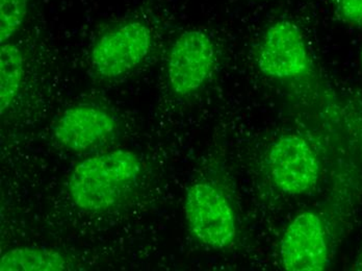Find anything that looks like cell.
I'll use <instances>...</instances> for the list:
<instances>
[{"instance_id":"1","label":"cell","mask_w":362,"mask_h":271,"mask_svg":"<svg viewBox=\"0 0 362 271\" xmlns=\"http://www.w3.org/2000/svg\"><path fill=\"white\" fill-rule=\"evenodd\" d=\"M142 167L138 156L127 149L90 156L73 168L68 192L73 204L81 210L105 212L134 192Z\"/></svg>"},{"instance_id":"2","label":"cell","mask_w":362,"mask_h":271,"mask_svg":"<svg viewBox=\"0 0 362 271\" xmlns=\"http://www.w3.org/2000/svg\"><path fill=\"white\" fill-rule=\"evenodd\" d=\"M185 214L189 231L201 243L214 250L233 246L236 237L235 211L215 185H192L185 194Z\"/></svg>"},{"instance_id":"3","label":"cell","mask_w":362,"mask_h":271,"mask_svg":"<svg viewBox=\"0 0 362 271\" xmlns=\"http://www.w3.org/2000/svg\"><path fill=\"white\" fill-rule=\"evenodd\" d=\"M151 41V32L145 24L136 21L123 24L97 40L90 52V63L103 78H118L144 61Z\"/></svg>"},{"instance_id":"4","label":"cell","mask_w":362,"mask_h":271,"mask_svg":"<svg viewBox=\"0 0 362 271\" xmlns=\"http://www.w3.org/2000/svg\"><path fill=\"white\" fill-rule=\"evenodd\" d=\"M216 62L213 41L201 30L182 33L172 45L168 58L170 87L180 96H189L202 87Z\"/></svg>"},{"instance_id":"5","label":"cell","mask_w":362,"mask_h":271,"mask_svg":"<svg viewBox=\"0 0 362 271\" xmlns=\"http://www.w3.org/2000/svg\"><path fill=\"white\" fill-rule=\"evenodd\" d=\"M268 167L275 186L290 195L309 192L319 180V160L308 143L299 136L277 139L269 151Z\"/></svg>"},{"instance_id":"6","label":"cell","mask_w":362,"mask_h":271,"mask_svg":"<svg viewBox=\"0 0 362 271\" xmlns=\"http://www.w3.org/2000/svg\"><path fill=\"white\" fill-rule=\"evenodd\" d=\"M117 122L112 114L94 105H77L66 110L55 121L52 135L64 149L89 153L114 141Z\"/></svg>"},{"instance_id":"7","label":"cell","mask_w":362,"mask_h":271,"mask_svg":"<svg viewBox=\"0 0 362 271\" xmlns=\"http://www.w3.org/2000/svg\"><path fill=\"white\" fill-rule=\"evenodd\" d=\"M258 68L272 78H297L309 67L305 40L299 26L280 20L269 28L260 43Z\"/></svg>"},{"instance_id":"8","label":"cell","mask_w":362,"mask_h":271,"mask_svg":"<svg viewBox=\"0 0 362 271\" xmlns=\"http://www.w3.org/2000/svg\"><path fill=\"white\" fill-rule=\"evenodd\" d=\"M280 258L288 271H322L328 265L323 222L317 213L299 214L284 232L280 243Z\"/></svg>"},{"instance_id":"9","label":"cell","mask_w":362,"mask_h":271,"mask_svg":"<svg viewBox=\"0 0 362 271\" xmlns=\"http://www.w3.org/2000/svg\"><path fill=\"white\" fill-rule=\"evenodd\" d=\"M72 268L62 253L44 248H16L2 255L1 271H63Z\"/></svg>"},{"instance_id":"10","label":"cell","mask_w":362,"mask_h":271,"mask_svg":"<svg viewBox=\"0 0 362 271\" xmlns=\"http://www.w3.org/2000/svg\"><path fill=\"white\" fill-rule=\"evenodd\" d=\"M24 58L14 44L4 43L0 48V112L4 114L18 96L23 83Z\"/></svg>"},{"instance_id":"11","label":"cell","mask_w":362,"mask_h":271,"mask_svg":"<svg viewBox=\"0 0 362 271\" xmlns=\"http://www.w3.org/2000/svg\"><path fill=\"white\" fill-rule=\"evenodd\" d=\"M28 0H0V41L6 43L20 30L26 14Z\"/></svg>"},{"instance_id":"12","label":"cell","mask_w":362,"mask_h":271,"mask_svg":"<svg viewBox=\"0 0 362 271\" xmlns=\"http://www.w3.org/2000/svg\"><path fill=\"white\" fill-rule=\"evenodd\" d=\"M335 8L344 21L362 28V0H335Z\"/></svg>"},{"instance_id":"13","label":"cell","mask_w":362,"mask_h":271,"mask_svg":"<svg viewBox=\"0 0 362 271\" xmlns=\"http://www.w3.org/2000/svg\"><path fill=\"white\" fill-rule=\"evenodd\" d=\"M354 267H355V270L362 271V255L361 257V259L358 260V262H357V263L355 264Z\"/></svg>"},{"instance_id":"14","label":"cell","mask_w":362,"mask_h":271,"mask_svg":"<svg viewBox=\"0 0 362 271\" xmlns=\"http://www.w3.org/2000/svg\"><path fill=\"white\" fill-rule=\"evenodd\" d=\"M361 58H362V54H361Z\"/></svg>"}]
</instances>
